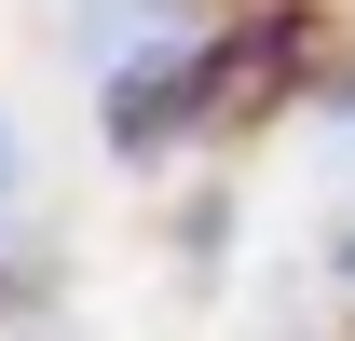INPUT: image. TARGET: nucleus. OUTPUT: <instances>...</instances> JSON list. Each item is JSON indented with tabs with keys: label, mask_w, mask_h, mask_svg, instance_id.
Returning a JSON list of instances; mask_svg holds the SVG:
<instances>
[{
	"label": "nucleus",
	"mask_w": 355,
	"mask_h": 341,
	"mask_svg": "<svg viewBox=\"0 0 355 341\" xmlns=\"http://www.w3.org/2000/svg\"><path fill=\"white\" fill-rule=\"evenodd\" d=\"M0 218H14V137H0Z\"/></svg>",
	"instance_id": "f257e3e1"
},
{
	"label": "nucleus",
	"mask_w": 355,
	"mask_h": 341,
	"mask_svg": "<svg viewBox=\"0 0 355 341\" xmlns=\"http://www.w3.org/2000/svg\"><path fill=\"white\" fill-rule=\"evenodd\" d=\"M342 150H355V110H342Z\"/></svg>",
	"instance_id": "f03ea898"
},
{
	"label": "nucleus",
	"mask_w": 355,
	"mask_h": 341,
	"mask_svg": "<svg viewBox=\"0 0 355 341\" xmlns=\"http://www.w3.org/2000/svg\"><path fill=\"white\" fill-rule=\"evenodd\" d=\"M342 273H355V232H342Z\"/></svg>",
	"instance_id": "7ed1b4c3"
}]
</instances>
